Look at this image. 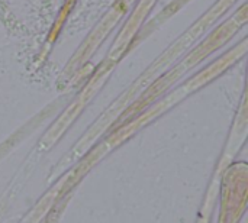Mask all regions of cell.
<instances>
[{
	"instance_id": "cell-1",
	"label": "cell",
	"mask_w": 248,
	"mask_h": 223,
	"mask_svg": "<svg viewBox=\"0 0 248 223\" xmlns=\"http://www.w3.org/2000/svg\"><path fill=\"white\" fill-rule=\"evenodd\" d=\"M248 165L237 163L227 168L221 187V212L218 223H238L247 209Z\"/></svg>"
}]
</instances>
